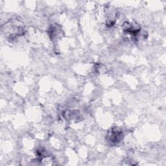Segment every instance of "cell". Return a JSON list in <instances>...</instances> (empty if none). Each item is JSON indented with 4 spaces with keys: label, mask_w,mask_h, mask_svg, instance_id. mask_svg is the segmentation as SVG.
Wrapping results in <instances>:
<instances>
[{
    "label": "cell",
    "mask_w": 166,
    "mask_h": 166,
    "mask_svg": "<svg viewBox=\"0 0 166 166\" xmlns=\"http://www.w3.org/2000/svg\"><path fill=\"white\" fill-rule=\"evenodd\" d=\"M121 135V132L119 131L114 130L113 132H112L111 135H110V140L113 141L114 144L117 142H119V139H120V136Z\"/></svg>",
    "instance_id": "obj_1"
}]
</instances>
